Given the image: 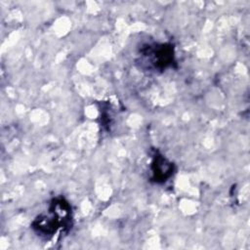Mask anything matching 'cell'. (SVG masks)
Wrapping results in <instances>:
<instances>
[{"label":"cell","mask_w":250,"mask_h":250,"mask_svg":"<svg viewBox=\"0 0 250 250\" xmlns=\"http://www.w3.org/2000/svg\"><path fill=\"white\" fill-rule=\"evenodd\" d=\"M73 225L70 203L62 196L53 198L45 213L38 215L31 223L32 230L43 239H51L59 230L67 231Z\"/></svg>","instance_id":"cell-1"},{"label":"cell","mask_w":250,"mask_h":250,"mask_svg":"<svg viewBox=\"0 0 250 250\" xmlns=\"http://www.w3.org/2000/svg\"><path fill=\"white\" fill-rule=\"evenodd\" d=\"M142 68L149 71H163L175 62V49L171 43H152L140 50Z\"/></svg>","instance_id":"cell-2"},{"label":"cell","mask_w":250,"mask_h":250,"mask_svg":"<svg viewBox=\"0 0 250 250\" xmlns=\"http://www.w3.org/2000/svg\"><path fill=\"white\" fill-rule=\"evenodd\" d=\"M150 180L156 184H163L172 177L175 166L161 153L155 152L150 163Z\"/></svg>","instance_id":"cell-3"}]
</instances>
